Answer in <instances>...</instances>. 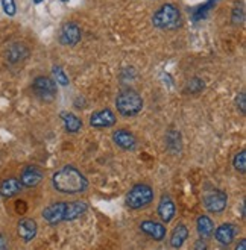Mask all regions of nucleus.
Returning a JSON list of instances; mask_svg holds the SVG:
<instances>
[{
  "label": "nucleus",
  "instance_id": "f257e3e1",
  "mask_svg": "<svg viewBox=\"0 0 246 250\" xmlns=\"http://www.w3.org/2000/svg\"><path fill=\"white\" fill-rule=\"evenodd\" d=\"M52 185L61 194H78L89 188V181L76 167L64 166L53 173Z\"/></svg>",
  "mask_w": 246,
  "mask_h": 250
},
{
  "label": "nucleus",
  "instance_id": "f03ea898",
  "mask_svg": "<svg viewBox=\"0 0 246 250\" xmlns=\"http://www.w3.org/2000/svg\"><path fill=\"white\" fill-rule=\"evenodd\" d=\"M152 23L158 29H164V31H172L181 26V12L179 8L173 3H164L160 9H158L154 17Z\"/></svg>",
  "mask_w": 246,
  "mask_h": 250
},
{
  "label": "nucleus",
  "instance_id": "7ed1b4c3",
  "mask_svg": "<svg viewBox=\"0 0 246 250\" xmlns=\"http://www.w3.org/2000/svg\"><path fill=\"white\" fill-rule=\"evenodd\" d=\"M115 106L120 115L134 117L143 109V99L134 90H125L115 99Z\"/></svg>",
  "mask_w": 246,
  "mask_h": 250
},
{
  "label": "nucleus",
  "instance_id": "20e7f679",
  "mask_svg": "<svg viewBox=\"0 0 246 250\" xmlns=\"http://www.w3.org/2000/svg\"><path fill=\"white\" fill-rule=\"evenodd\" d=\"M154 200V189L148 184L134 185L126 196V205L131 209H143L149 207Z\"/></svg>",
  "mask_w": 246,
  "mask_h": 250
},
{
  "label": "nucleus",
  "instance_id": "39448f33",
  "mask_svg": "<svg viewBox=\"0 0 246 250\" xmlns=\"http://www.w3.org/2000/svg\"><path fill=\"white\" fill-rule=\"evenodd\" d=\"M32 90L35 96L43 102H53L56 99L58 86L56 82L47 76H38L32 82Z\"/></svg>",
  "mask_w": 246,
  "mask_h": 250
},
{
  "label": "nucleus",
  "instance_id": "423d86ee",
  "mask_svg": "<svg viewBox=\"0 0 246 250\" xmlns=\"http://www.w3.org/2000/svg\"><path fill=\"white\" fill-rule=\"evenodd\" d=\"M228 196L222 189H213L204 197V207L211 214H221L226 209Z\"/></svg>",
  "mask_w": 246,
  "mask_h": 250
},
{
  "label": "nucleus",
  "instance_id": "0eeeda50",
  "mask_svg": "<svg viewBox=\"0 0 246 250\" xmlns=\"http://www.w3.org/2000/svg\"><path fill=\"white\" fill-rule=\"evenodd\" d=\"M81 38H82L81 27L73 21L63 24V27L60 29V35H58V40H60L63 46H76L81 41Z\"/></svg>",
  "mask_w": 246,
  "mask_h": 250
},
{
  "label": "nucleus",
  "instance_id": "6e6552de",
  "mask_svg": "<svg viewBox=\"0 0 246 250\" xmlns=\"http://www.w3.org/2000/svg\"><path fill=\"white\" fill-rule=\"evenodd\" d=\"M43 218L49 225H58L61 222H66V202H55L43 211Z\"/></svg>",
  "mask_w": 246,
  "mask_h": 250
},
{
  "label": "nucleus",
  "instance_id": "1a4fd4ad",
  "mask_svg": "<svg viewBox=\"0 0 246 250\" xmlns=\"http://www.w3.org/2000/svg\"><path fill=\"white\" fill-rule=\"evenodd\" d=\"M140 230L155 241H163L166 238V232H167L164 223L154 222V220H144V222H141Z\"/></svg>",
  "mask_w": 246,
  "mask_h": 250
},
{
  "label": "nucleus",
  "instance_id": "9d476101",
  "mask_svg": "<svg viewBox=\"0 0 246 250\" xmlns=\"http://www.w3.org/2000/svg\"><path fill=\"white\" fill-rule=\"evenodd\" d=\"M112 141L115 146H119L123 150H134L137 147V138L131 130L119 129L112 134Z\"/></svg>",
  "mask_w": 246,
  "mask_h": 250
},
{
  "label": "nucleus",
  "instance_id": "9b49d317",
  "mask_svg": "<svg viewBox=\"0 0 246 250\" xmlns=\"http://www.w3.org/2000/svg\"><path fill=\"white\" fill-rule=\"evenodd\" d=\"M117 119L111 109H102V111H97L90 117V126L96 127V129H104V127H111L115 125Z\"/></svg>",
  "mask_w": 246,
  "mask_h": 250
},
{
  "label": "nucleus",
  "instance_id": "f8f14e48",
  "mask_svg": "<svg viewBox=\"0 0 246 250\" xmlns=\"http://www.w3.org/2000/svg\"><path fill=\"white\" fill-rule=\"evenodd\" d=\"M43 178H45V174L43 171L35 167V166H27L23 171H22V176H20V182L23 187H27V188H34L37 187L38 184H41Z\"/></svg>",
  "mask_w": 246,
  "mask_h": 250
},
{
  "label": "nucleus",
  "instance_id": "ddd939ff",
  "mask_svg": "<svg viewBox=\"0 0 246 250\" xmlns=\"http://www.w3.org/2000/svg\"><path fill=\"white\" fill-rule=\"evenodd\" d=\"M37 230H38L37 222H35V220H32V218H22L20 222H19V225H17L19 237L24 243L32 241L37 237Z\"/></svg>",
  "mask_w": 246,
  "mask_h": 250
},
{
  "label": "nucleus",
  "instance_id": "4468645a",
  "mask_svg": "<svg viewBox=\"0 0 246 250\" xmlns=\"http://www.w3.org/2000/svg\"><path fill=\"white\" fill-rule=\"evenodd\" d=\"M214 237L222 246H229L231 243L234 241L236 235H237V228L233 223H224L221 225L214 232Z\"/></svg>",
  "mask_w": 246,
  "mask_h": 250
},
{
  "label": "nucleus",
  "instance_id": "2eb2a0df",
  "mask_svg": "<svg viewBox=\"0 0 246 250\" xmlns=\"http://www.w3.org/2000/svg\"><path fill=\"white\" fill-rule=\"evenodd\" d=\"M87 211H89V205L84 200H73V202H66V222H73V220L82 217Z\"/></svg>",
  "mask_w": 246,
  "mask_h": 250
},
{
  "label": "nucleus",
  "instance_id": "dca6fc26",
  "mask_svg": "<svg viewBox=\"0 0 246 250\" xmlns=\"http://www.w3.org/2000/svg\"><path fill=\"white\" fill-rule=\"evenodd\" d=\"M6 61L11 62V64H17V62H22L24 61L26 58L29 56V49L24 46L23 42H14L8 47L6 53Z\"/></svg>",
  "mask_w": 246,
  "mask_h": 250
},
{
  "label": "nucleus",
  "instance_id": "f3484780",
  "mask_svg": "<svg viewBox=\"0 0 246 250\" xmlns=\"http://www.w3.org/2000/svg\"><path fill=\"white\" fill-rule=\"evenodd\" d=\"M177 208L175 202H173L169 196H163L160 203H158V215H160L163 223H170L173 217H175Z\"/></svg>",
  "mask_w": 246,
  "mask_h": 250
},
{
  "label": "nucleus",
  "instance_id": "a211bd4d",
  "mask_svg": "<svg viewBox=\"0 0 246 250\" xmlns=\"http://www.w3.org/2000/svg\"><path fill=\"white\" fill-rule=\"evenodd\" d=\"M22 189H23V185H22L20 179L8 178L2 182V185H0V194L6 199H9V197H14L19 193H22Z\"/></svg>",
  "mask_w": 246,
  "mask_h": 250
},
{
  "label": "nucleus",
  "instance_id": "6ab92c4d",
  "mask_svg": "<svg viewBox=\"0 0 246 250\" xmlns=\"http://www.w3.org/2000/svg\"><path fill=\"white\" fill-rule=\"evenodd\" d=\"M61 120L64 123V127L67 132H70V134H76V132H79L82 129V120L79 119L78 115H75L73 112H61L60 114Z\"/></svg>",
  "mask_w": 246,
  "mask_h": 250
},
{
  "label": "nucleus",
  "instance_id": "aec40b11",
  "mask_svg": "<svg viewBox=\"0 0 246 250\" xmlns=\"http://www.w3.org/2000/svg\"><path fill=\"white\" fill-rule=\"evenodd\" d=\"M196 230L201 238H210L214 232V223L208 215H199L196 220Z\"/></svg>",
  "mask_w": 246,
  "mask_h": 250
},
{
  "label": "nucleus",
  "instance_id": "412c9836",
  "mask_svg": "<svg viewBox=\"0 0 246 250\" xmlns=\"http://www.w3.org/2000/svg\"><path fill=\"white\" fill-rule=\"evenodd\" d=\"M189 238V229L184 223H179L175 229L172 232V237H170V246L173 249H179L184 246L185 240Z\"/></svg>",
  "mask_w": 246,
  "mask_h": 250
},
{
  "label": "nucleus",
  "instance_id": "4be33fe9",
  "mask_svg": "<svg viewBox=\"0 0 246 250\" xmlns=\"http://www.w3.org/2000/svg\"><path fill=\"white\" fill-rule=\"evenodd\" d=\"M216 2H218V0H208V2H207L205 5L199 6V8L195 11V14H193V20H195V21H199V20H202V19H205V17L208 16V12L211 11V8L216 5Z\"/></svg>",
  "mask_w": 246,
  "mask_h": 250
},
{
  "label": "nucleus",
  "instance_id": "5701e85b",
  "mask_svg": "<svg viewBox=\"0 0 246 250\" xmlns=\"http://www.w3.org/2000/svg\"><path fill=\"white\" fill-rule=\"evenodd\" d=\"M204 86H205L204 81L199 79V78H193V79H190L189 82H187L185 91L190 93V94H198V93H201L202 90H204Z\"/></svg>",
  "mask_w": 246,
  "mask_h": 250
},
{
  "label": "nucleus",
  "instance_id": "b1692460",
  "mask_svg": "<svg viewBox=\"0 0 246 250\" xmlns=\"http://www.w3.org/2000/svg\"><path fill=\"white\" fill-rule=\"evenodd\" d=\"M52 73H53V78H55V82H56V83H60V85H63V86H66V85L70 83L68 76L66 75V71H64L60 65H55V67L52 68Z\"/></svg>",
  "mask_w": 246,
  "mask_h": 250
},
{
  "label": "nucleus",
  "instance_id": "393cba45",
  "mask_svg": "<svg viewBox=\"0 0 246 250\" xmlns=\"http://www.w3.org/2000/svg\"><path fill=\"white\" fill-rule=\"evenodd\" d=\"M231 21L234 24H242L245 21V5L243 2L237 3L233 9V16H231Z\"/></svg>",
  "mask_w": 246,
  "mask_h": 250
},
{
  "label": "nucleus",
  "instance_id": "a878e982",
  "mask_svg": "<svg viewBox=\"0 0 246 250\" xmlns=\"http://www.w3.org/2000/svg\"><path fill=\"white\" fill-rule=\"evenodd\" d=\"M233 166H234V168H236L239 173H245V171H246V152H245V150L239 152V153L234 156V159H233Z\"/></svg>",
  "mask_w": 246,
  "mask_h": 250
},
{
  "label": "nucleus",
  "instance_id": "bb28decb",
  "mask_svg": "<svg viewBox=\"0 0 246 250\" xmlns=\"http://www.w3.org/2000/svg\"><path fill=\"white\" fill-rule=\"evenodd\" d=\"M2 8L6 16H9V17H14L17 12V6H16V2H14V0H2Z\"/></svg>",
  "mask_w": 246,
  "mask_h": 250
},
{
  "label": "nucleus",
  "instance_id": "cd10ccee",
  "mask_svg": "<svg viewBox=\"0 0 246 250\" xmlns=\"http://www.w3.org/2000/svg\"><path fill=\"white\" fill-rule=\"evenodd\" d=\"M237 108H240V112L245 114V111H246V96H245V93H240L237 97Z\"/></svg>",
  "mask_w": 246,
  "mask_h": 250
},
{
  "label": "nucleus",
  "instance_id": "c85d7f7f",
  "mask_svg": "<svg viewBox=\"0 0 246 250\" xmlns=\"http://www.w3.org/2000/svg\"><path fill=\"white\" fill-rule=\"evenodd\" d=\"M8 247V243H6V237L5 235L0 233V249H6Z\"/></svg>",
  "mask_w": 246,
  "mask_h": 250
},
{
  "label": "nucleus",
  "instance_id": "c756f323",
  "mask_svg": "<svg viewBox=\"0 0 246 250\" xmlns=\"http://www.w3.org/2000/svg\"><path fill=\"white\" fill-rule=\"evenodd\" d=\"M246 249V240H242L240 244L236 246V250H245Z\"/></svg>",
  "mask_w": 246,
  "mask_h": 250
},
{
  "label": "nucleus",
  "instance_id": "7c9ffc66",
  "mask_svg": "<svg viewBox=\"0 0 246 250\" xmlns=\"http://www.w3.org/2000/svg\"><path fill=\"white\" fill-rule=\"evenodd\" d=\"M196 249H207V246L202 243V240H199V243L196 244Z\"/></svg>",
  "mask_w": 246,
  "mask_h": 250
},
{
  "label": "nucleus",
  "instance_id": "2f4dec72",
  "mask_svg": "<svg viewBox=\"0 0 246 250\" xmlns=\"http://www.w3.org/2000/svg\"><path fill=\"white\" fill-rule=\"evenodd\" d=\"M43 2V0H34V3H41Z\"/></svg>",
  "mask_w": 246,
  "mask_h": 250
},
{
  "label": "nucleus",
  "instance_id": "473e14b6",
  "mask_svg": "<svg viewBox=\"0 0 246 250\" xmlns=\"http://www.w3.org/2000/svg\"><path fill=\"white\" fill-rule=\"evenodd\" d=\"M61 2H68V0H61Z\"/></svg>",
  "mask_w": 246,
  "mask_h": 250
}]
</instances>
